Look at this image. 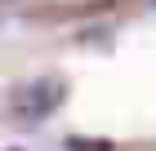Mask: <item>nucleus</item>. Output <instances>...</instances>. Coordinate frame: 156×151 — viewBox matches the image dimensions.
<instances>
[{"label": "nucleus", "mask_w": 156, "mask_h": 151, "mask_svg": "<svg viewBox=\"0 0 156 151\" xmlns=\"http://www.w3.org/2000/svg\"><path fill=\"white\" fill-rule=\"evenodd\" d=\"M9 151H18V147H9Z\"/></svg>", "instance_id": "3"}, {"label": "nucleus", "mask_w": 156, "mask_h": 151, "mask_svg": "<svg viewBox=\"0 0 156 151\" xmlns=\"http://www.w3.org/2000/svg\"><path fill=\"white\" fill-rule=\"evenodd\" d=\"M72 151H107V142H80V138H72Z\"/></svg>", "instance_id": "2"}, {"label": "nucleus", "mask_w": 156, "mask_h": 151, "mask_svg": "<svg viewBox=\"0 0 156 151\" xmlns=\"http://www.w3.org/2000/svg\"><path fill=\"white\" fill-rule=\"evenodd\" d=\"M152 5H156V0H152Z\"/></svg>", "instance_id": "4"}, {"label": "nucleus", "mask_w": 156, "mask_h": 151, "mask_svg": "<svg viewBox=\"0 0 156 151\" xmlns=\"http://www.w3.org/2000/svg\"><path fill=\"white\" fill-rule=\"evenodd\" d=\"M62 93H67V89H62V80H54V76H40V80L18 84V93H13L9 111H13V120H23V125H36V120H45L49 111H58Z\"/></svg>", "instance_id": "1"}]
</instances>
